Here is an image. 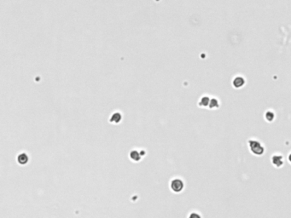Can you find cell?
Returning <instances> with one entry per match:
<instances>
[{"label": "cell", "instance_id": "6da1fadb", "mask_svg": "<svg viewBox=\"0 0 291 218\" xmlns=\"http://www.w3.org/2000/svg\"><path fill=\"white\" fill-rule=\"evenodd\" d=\"M248 143H249V150L253 154L261 156L265 153V148L260 141H258L256 140H249Z\"/></svg>", "mask_w": 291, "mask_h": 218}, {"label": "cell", "instance_id": "7a4b0ae2", "mask_svg": "<svg viewBox=\"0 0 291 218\" xmlns=\"http://www.w3.org/2000/svg\"><path fill=\"white\" fill-rule=\"evenodd\" d=\"M184 188V181L179 178L173 179L170 183V188L173 193H180Z\"/></svg>", "mask_w": 291, "mask_h": 218}, {"label": "cell", "instance_id": "3957f363", "mask_svg": "<svg viewBox=\"0 0 291 218\" xmlns=\"http://www.w3.org/2000/svg\"><path fill=\"white\" fill-rule=\"evenodd\" d=\"M271 164L277 167V168H280L284 164V160H283V157L280 155V154H274L271 157Z\"/></svg>", "mask_w": 291, "mask_h": 218}, {"label": "cell", "instance_id": "277c9868", "mask_svg": "<svg viewBox=\"0 0 291 218\" xmlns=\"http://www.w3.org/2000/svg\"><path fill=\"white\" fill-rule=\"evenodd\" d=\"M232 84H233V86H234L235 88L239 89V88H242V87L244 85V84H245V79H244L242 77L238 76V77H236V78L233 79Z\"/></svg>", "mask_w": 291, "mask_h": 218}, {"label": "cell", "instance_id": "5b68a950", "mask_svg": "<svg viewBox=\"0 0 291 218\" xmlns=\"http://www.w3.org/2000/svg\"><path fill=\"white\" fill-rule=\"evenodd\" d=\"M28 155L26 154L25 153H20L18 156H17V162L19 165H26L28 162Z\"/></svg>", "mask_w": 291, "mask_h": 218}, {"label": "cell", "instance_id": "8992f818", "mask_svg": "<svg viewBox=\"0 0 291 218\" xmlns=\"http://www.w3.org/2000/svg\"><path fill=\"white\" fill-rule=\"evenodd\" d=\"M130 159L134 162H138L142 159V154L137 150H132L130 153Z\"/></svg>", "mask_w": 291, "mask_h": 218}, {"label": "cell", "instance_id": "52a82bcc", "mask_svg": "<svg viewBox=\"0 0 291 218\" xmlns=\"http://www.w3.org/2000/svg\"><path fill=\"white\" fill-rule=\"evenodd\" d=\"M121 119H122V116L120 113H114L111 115L109 121L112 124H119L121 122Z\"/></svg>", "mask_w": 291, "mask_h": 218}, {"label": "cell", "instance_id": "ba28073f", "mask_svg": "<svg viewBox=\"0 0 291 218\" xmlns=\"http://www.w3.org/2000/svg\"><path fill=\"white\" fill-rule=\"evenodd\" d=\"M210 100L211 99L208 96H203V97H201L200 101H199V106L200 107H203V108L208 107L209 103H210Z\"/></svg>", "mask_w": 291, "mask_h": 218}, {"label": "cell", "instance_id": "9c48e42d", "mask_svg": "<svg viewBox=\"0 0 291 218\" xmlns=\"http://www.w3.org/2000/svg\"><path fill=\"white\" fill-rule=\"evenodd\" d=\"M209 108L210 109H216L220 107V103L219 101L216 98H212L210 100V103H209Z\"/></svg>", "mask_w": 291, "mask_h": 218}, {"label": "cell", "instance_id": "30bf717a", "mask_svg": "<svg viewBox=\"0 0 291 218\" xmlns=\"http://www.w3.org/2000/svg\"><path fill=\"white\" fill-rule=\"evenodd\" d=\"M274 118H275V114L271 111H267L265 114V119H266V121H268V122L273 121Z\"/></svg>", "mask_w": 291, "mask_h": 218}, {"label": "cell", "instance_id": "8fae6325", "mask_svg": "<svg viewBox=\"0 0 291 218\" xmlns=\"http://www.w3.org/2000/svg\"><path fill=\"white\" fill-rule=\"evenodd\" d=\"M288 159H289V161H290V162L291 163V153H290V154H289V156H288Z\"/></svg>", "mask_w": 291, "mask_h": 218}]
</instances>
